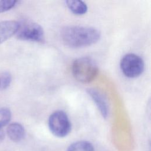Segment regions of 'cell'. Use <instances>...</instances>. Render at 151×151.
Returning a JSON list of instances; mask_svg holds the SVG:
<instances>
[{
    "mask_svg": "<svg viewBox=\"0 0 151 151\" xmlns=\"http://www.w3.org/2000/svg\"><path fill=\"white\" fill-rule=\"evenodd\" d=\"M61 36L66 45L78 48L96 43L100 38V33L99 30L92 27L70 26L62 29Z\"/></svg>",
    "mask_w": 151,
    "mask_h": 151,
    "instance_id": "1",
    "label": "cell"
},
{
    "mask_svg": "<svg viewBox=\"0 0 151 151\" xmlns=\"http://www.w3.org/2000/svg\"><path fill=\"white\" fill-rule=\"evenodd\" d=\"M5 138V133L2 129V127L0 126V143L4 140Z\"/></svg>",
    "mask_w": 151,
    "mask_h": 151,
    "instance_id": "14",
    "label": "cell"
},
{
    "mask_svg": "<svg viewBox=\"0 0 151 151\" xmlns=\"http://www.w3.org/2000/svg\"><path fill=\"white\" fill-rule=\"evenodd\" d=\"M67 5L68 8L75 14L83 15L87 11V6L81 1H67Z\"/></svg>",
    "mask_w": 151,
    "mask_h": 151,
    "instance_id": "9",
    "label": "cell"
},
{
    "mask_svg": "<svg viewBox=\"0 0 151 151\" xmlns=\"http://www.w3.org/2000/svg\"><path fill=\"white\" fill-rule=\"evenodd\" d=\"M12 80L11 75L8 72L3 73L0 77V88L2 89L7 88Z\"/></svg>",
    "mask_w": 151,
    "mask_h": 151,
    "instance_id": "13",
    "label": "cell"
},
{
    "mask_svg": "<svg viewBox=\"0 0 151 151\" xmlns=\"http://www.w3.org/2000/svg\"><path fill=\"white\" fill-rule=\"evenodd\" d=\"M17 1L1 0L0 1V13L6 12L13 8L17 4Z\"/></svg>",
    "mask_w": 151,
    "mask_h": 151,
    "instance_id": "12",
    "label": "cell"
},
{
    "mask_svg": "<svg viewBox=\"0 0 151 151\" xmlns=\"http://www.w3.org/2000/svg\"><path fill=\"white\" fill-rule=\"evenodd\" d=\"M67 151H94V149L91 143L81 140L70 145L67 149Z\"/></svg>",
    "mask_w": 151,
    "mask_h": 151,
    "instance_id": "10",
    "label": "cell"
},
{
    "mask_svg": "<svg viewBox=\"0 0 151 151\" xmlns=\"http://www.w3.org/2000/svg\"><path fill=\"white\" fill-rule=\"evenodd\" d=\"M48 126L51 132L54 136L63 137L68 134L71 126L66 113L58 110L50 115L48 119Z\"/></svg>",
    "mask_w": 151,
    "mask_h": 151,
    "instance_id": "3",
    "label": "cell"
},
{
    "mask_svg": "<svg viewBox=\"0 0 151 151\" xmlns=\"http://www.w3.org/2000/svg\"><path fill=\"white\" fill-rule=\"evenodd\" d=\"M88 93L96 103V104L99 108V110H100L103 117L105 118L107 117L108 115V106L107 102L102 94L94 89H89Z\"/></svg>",
    "mask_w": 151,
    "mask_h": 151,
    "instance_id": "8",
    "label": "cell"
},
{
    "mask_svg": "<svg viewBox=\"0 0 151 151\" xmlns=\"http://www.w3.org/2000/svg\"><path fill=\"white\" fill-rule=\"evenodd\" d=\"M11 119V112L9 109L5 107L0 108V126L6 125Z\"/></svg>",
    "mask_w": 151,
    "mask_h": 151,
    "instance_id": "11",
    "label": "cell"
},
{
    "mask_svg": "<svg viewBox=\"0 0 151 151\" xmlns=\"http://www.w3.org/2000/svg\"><path fill=\"white\" fill-rule=\"evenodd\" d=\"M18 39L24 41L42 42L44 39V32L42 28L38 24L32 22H25L19 24L17 32Z\"/></svg>",
    "mask_w": 151,
    "mask_h": 151,
    "instance_id": "5",
    "label": "cell"
},
{
    "mask_svg": "<svg viewBox=\"0 0 151 151\" xmlns=\"http://www.w3.org/2000/svg\"><path fill=\"white\" fill-rule=\"evenodd\" d=\"M6 133L9 138L14 142L22 140L25 134L24 127L18 123H12L8 125Z\"/></svg>",
    "mask_w": 151,
    "mask_h": 151,
    "instance_id": "7",
    "label": "cell"
},
{
    "mask_svg": "<svg viewBox=\"0 0 151 151\" xmlns=\"http://www.w3.org/2000/svg\"><path fill=\"white\" fill-rule=\"evenodd\" d=\"M19 23L16 21L0 22V44L15 34L19 28Z\"/></svg>",
    "mask_w": 151,
    "mask_h": 151,
    "instance_id": "6",
    "label": "cell"
},
{
    "mask_svg": "<svg viewBox=\"0 0 151 151\" xmlns=\"http://www.w3.org/2000/svg\"><path fill=\"white\" fill-rule=\"evenodd\" d=\"M120 68L126 76L134 78L142 73L144 63L139 56L134 54H127L121 60Z\"/></svg>",
    "mask_w": 151,
    "mask_h": 151,
    "instance_id": "4",
    "label": "cell"
},
{
    "mask_svg": "<svg viewBox=\"0 0 151 151\" xmlns=\"http://www.w3.org/2000/svg\"><path fill=\"white\" fill-rule=\"evenodd\" d=\"M72 73L77 81L87 83L96 78L98 73V67L91 58L81 57L73 62Z\"/></svg>",
    "mask_w": 151,
    "mask_h": 151,
    "instance_id": "2",
    "label": "cell"
}]
</instances>
